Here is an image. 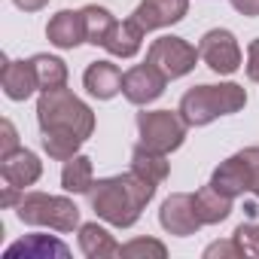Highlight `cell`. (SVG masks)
Masks as SVG:
<instances>
[{
    "label": "cell",
    "mask_w": 259,
    "mask_h": 259,
    "mask_svg": "<svg viewBox=\"0 0 259 259\" xmlns=\"http://www.w3.org/2000/svg\"><path fill=\"white\" fill-rule=\"evenodd\" d=\"M19 192H22L19 186H10V183H7V189H4V198H0V204H4V207H13V204H19V201H22V198H19Z\"/></svg>",
    "instance_id": "obj_31"
},
{
    "label": "cell",
    "mask_w": 259,
    "mask_h": 259,
    "mask_svg": "<svg viewBox=\"0 0 259 259\" xmlns=\"http://www.w3.org/2000/svg\"><path fill=\"white\" fill-rule=\"evenodd\" d=\"M37 122L40 132L52 138H73V141H89L95 132V113L85 101H79L70 89H52L43 92L37 101Z\"/></svg>",
    "instance_id": "obj_2"
},
{
    "label": "cell",
    "mask_w": 259,
    "mask_h": 259,
    "mask_svg": "<svg viewBox=\"0 0 259 259\" xmlns=\"http://www.w3.org/2000/svg\"><path fill=\"white\" fill-rule=\"evenodd\" d=\"M19 220L28 226H49L55 232H73L79 226V207L64 195H46V192H28L16 204Z\"/></svg>",
    "instance_id": "obj_4"
},
{
    "label": "cell",
    "mask_w": 259,
    "mask_h": 259,
    "mask_svg": "<svg viewBox=\"0 0 259 259\" xmlns=\"http://www.w3.org/2000/svg\"><path fill=\"white\" fill-rule=\"evenodd\" d=\"M247 156H250V192L259 198V150H247Z\"/></svg>",
    "instance_id": "obj_29"
},
{
    "label": "cell",
    "mask_w": 259,
    "mask_h": 259,
    "mask_svg": "<svg viewBox=\"0 0 259 259\" xmlns=\"http://www.w3.org/2000/svg\"><path fill=\"white\" fill-rule=\"evenodd\" d=\"M198 55L213 73H223V76H229L241 67V46H238L235 34L226 31V28L207 31L198 43Z\"/></svg>",
    "instance_id": "obj_7"
},
{
    "label": "cell",
    "mask_w": 259,
    "mask_h": 259,
    "mask_svg": "<svg viewBox=\"0 0 259 259\" xmlns=\"http://www.w3.org/2000/svg\"><path fill=\"white\" fill-rule=\"evenodd\" d=\"M13 4H16L19 10H25V13H40L49 0H13Z\"/></svg>",
    "instance_id": "obj_32"
},
{
    "label": "cell",
    "mask_w": 259,
    "mask_h": 259,
    "mask_svg": "<svg viewBox=\"0 0 259 259\" xmlns=\"http://www.w3.org/2000/svg\"><path fill=\"white\" fill-rule=\"evenodd\" d=\"M82 19H85V43L104 46L107 34H110L113 25H116V19L110 16V10H104V7H98V4H89V7H82Z\"/></svg>",
    "instance_id": "obj_23"
},
{
    "label": "cell",
    "mask_w": 259,
    "mask_h": 259,
    "mask_svg": "<svg viewBox=\"0 0 259 259\" xmlns=\"http://www.w3.org/2000/svg\"><path fill=\"white\" fill-rule=\"evenodd\" d=\"M7 259H16V256H25V259H49V256H70V247L58 238H49V235H28L16 244L7 247L4 253Z\"/></svg>",
    "instance_id": "obj_17"
},
{
    "label": "cell",
    "mask_w": 259,
    "mask_h": 259,
    "mask_svg": "<svg viewBox=\"0 0 259 259\" xmlns=\"http://www.w3.org/2000/svg\"><path fill=\"white\" fill-rule=\"evenodd\" d=\"M132 171L135 174H141L144 180H150V183H165L168 180V159H165V153H156V150H150V147H144V144H138L135 150H132Z\"/></svg>",
    "instance_id": "obj_20"
},
{
    "label": "cell",
    "mask_w": 259,
    "mask_h": 259,
    "mask_svg": "<svg viewBox=\"0 0 259 259\" xmlns=\"http://www.w3.org/2000/svg\"><path fill=\"white\" fill-rule=\"evenodd\" d=\"M61 186L64 192H73V195H85L92 192L95 186V171H92V159L89 156H73L64 162V171H61Z\"/></svg>",
    "instance_id": "obj_21"
},
{
    "label": "cell",
    "mask_w": 259,
    "mask_h": 259,
    "mask_svg": "<svg viewBox=\"0 0 259 259\" xmlns=\"http://www.w3.org/2000/svg\"><path fill=\"white\" fill-rule=\"evenodd\" d=\"M144 28L135 22V19H125V22H116L113 31L107 34L104 40V49L113 55V58H135L141 52V43H144Z\"/></svg>",
    "instance_id": "obj_16"
},
{
    "label": "cell",
    "mask_w": 259,
    "mask_h": 259,
    "mask_svg": "<svg viewBox=\"0 0 259 259\" xmlns=\"http://www.w3.org/2000/svg\"><path fill=\"white\" fill-rule=\"evenodd\" d=\"M192 204H195V213H198L201 226H217V223L229 220V213H232V198L223 195L220 189H213L210 183L201 186L192 195Z\"/></svg>",
    "instance_id": "obj_18"
},
{
    "label": "cell",
    "mask_w": 259,
    "mask_h": 259,
    "mask_svg": "<svg viewBox=\"0 0 259 259\" xmlns=\"http://www.w3.org/2000/svg\"><path fill=\"white\" fill-rule=\"evenodd\" d=\"M232 7L241 16H247V19H256L259 16V0H232Z\"/></svg>",
    "instance_id": "obj_30"
},
{
    "label": "cell",
    "mask_w": 259,
    "mask_h": 259,
    "mask_svg": "<svg viewBox=\"0 0 259 259\" xmlns=\"http://www.w3.org/2000/svg\"><path fill=\"white\" fill-rule=\"evenodd\" d=\"M232 238L238 241V247L244 250V256L259 259V223H241Z\"/></svg>",
    "instance_id": "obj_25"
},
{
    "label": "cell",
    "mask_w": 259,
    "mask_h": 259,
    "mask_svg": "<svg viewBox=\"0 0 259 259\" xmlns=\"http://www.w3.org/2000/svg\"><path fill=\"white\" fill-rule=\"evenodd\" d=\"M40 174H43V162L31 150L19 147V150H13L7 156H0V177H4L10 186H19V189L34 186L40 180Z\"/></svg>",
    "instance_id": "obj_11"
},
{
    "label": "cell",
    "mask_w": 259,
    "mask_h": 259,
    "mask_svg": "<svg viewBox=\"0 0 259 259\" xmlns=\"http://www.w3.org/2000/svg\"><path fill=\"white\" fill-rule=\"evenodd\" d=\"M165 85H168V76L156 64H150V61L135 64L132 70H125V76H122V95L132 104H138V107H147L156 98H162Z\"/></svg>",
    "instance_id": "obj_8"
},
{
    "label": "cell",
    "mask_w": 259,
    "mask_h": 259,
    "mask_svg": "<svg viewBox=\"0 0 259 259\" xmlns=\"http://www.w3.org/2000/svg\"><path fill=\"white\" fill-rule=\"evenodd\" d=\"M153 195H156V183L144 180L135 171H125V174H116V177H104L89 192L92 210L104 223L119 226V229L135 226L141 220L144 207L153 201Z\"/></svg>",
    "instance_id": "obj_1"
},
{
    "label": "cell",
    "mask_w": 259,
    "mask_h": 259,
    "mask_svg": "<svg viewBox=\"0 0 259 259\" xmlns=\"http://www.w3.org/2000/svg\"><path fill=\"white\" fill-rule=\"evenodd\" d=\"M31 64H34V70H37V85H40V92H52V89L67 85V64H64L61 58L40 52V55L31 58Z\"/></svg>",
    "instance_id": "obj_22"
},
{
    "label": "cell",
    "mask_w": 259,
    "mask_h": 259,
    "mask_svg": "<svg viewBox=\"0 0 259 259\" xmlns=\"http://www.w3.org/2000/svg\"><path fill=\"white\" fill-rule=\"evenodd\" d=\"M46 37L52 46L58 49H76L79 43H85V19H82V10H61L49 19L46 25Z\"/></svg>",
    "instance_id": "obj_13"
},
{
    "label": "cell",
    "mask_w": 259,
    "mask_h": 259,
    "mask_svg": "<svg viewBox=\"0 0 259 259\" xmlns=\"http://www.w3.org/2000/svg\"><path fill=\"white\" fill-rule=\"evenodd\" d=\"M186 128L189 125L174 110H144V113H138L141 144L150 147V150H156V153H165V156L183 147Z\"/></svg>",
    "instance_id": "obj_5"
},
{
    "label": "cell",
    "mask_w": 259,
    "mask_h": 259,
    "mask_svg": "<svg viewBox=\"0 0 259 259\" xmlns=\"http://www.w3.org/2000/svg\"><path fill=\"white\" fill-rule=\"evenodd\" d=\"M210 186L220 189L229 198L250 192V156H247V150L244 153H235L226 162H220V168L210 177Z\"/></svg>",
    "instance_id": "obj_12"
},
{
    "label": "cell",
    "mask_w": 259,
    "mask_h": 259,
    "mask_svg": "<svg viewBox=\"0 0 259 259\" xmlns=\"http://www.w3.org/2000/svg\"><path fill=\"white\" fill-rule=\"evenodd\" d=\"M186 13H189V0H141L132 19L144 31H159V28L183 22Z\"/></svg>",
    "instance_id": "obj_10"
},
{
    "label": "cell",
    "mask_w": 259,
    "mask_h": 259,
    "mask_svg": "<svg viewBox=\"0 0 259 259\" xmlns=\"http://www.w3.org/2000/svg\"><path fill=\"white\" fill-rule=\"evenodd\" d=\"M79 250L85 259H110V256H119L122 247L116 244V238L98 226V223H85L79 226Z\"/></svg>",
    "instance_id": "obj_19"
},
{
    "label": "cell",
    "mask_w": 259,
    "mask_h": 259,
    "mask_svg": "<svg viewBox=\"0 0 259 259\" xmlns=\"http://www.w3.org/2000/svg\"><path fill=\"white\" fill-rule=\"evenodd\" d=\"M13 150H19V135H16V125L10 119H4L0 122V156H7Z\"/></svg>",
    "instance_id": "obj_27"
},
{
    "label": "cell",
    "mask_w": 259,
    "mask_h": 259,
    "mask_svg": "<svg viewBox=\"0 0 259 259\" xmlns=\"http://www.w3.org/2000/svg\"><path fill=\"white\" fill-rule=\"evenodd\" d=\"M122 76H125V73H122L113 61H95V64H89V70L82 73V85H85V92H89L92 98L110 101L113 95L122 92Z\"/></svg>",
    "instance_id": "obj_14"
},
{
    "label": "cell",
    "mask_w": 259,
    "mask_h": 259,
    "mask_svg": "<svg viewBox=\"0 0 259 259\" xmlns=\"http://www.w3.org/2000/svg\"><path fill=\"white\" fill-rule=\"evenodd\" d=\"M0 85L10 101H25L31 98L37 85V70L31 61H4V73H0Z\"/></svg>",
    "instance_id": "obj_15"
},
{
    "label": "cell",
    "mask_w": 259,
    "mask_h": 259,
    "mask_svg": "<svg viewBox=\"0 0 259 259\" xmlns=\"http://www.w3.org/2000/svg\"><path fill=\"white\" fill-rule=\"evenodd\" d=\"M247 76L253 82H259V37L247 46Z\"/></svg>",
    "instance_id": "obj_28"
},
{
    "label": "cell",
    "mask_w": 259,
    "mask_h": 259,
    "mask_svg": "<svg viewBox=\"0 0 259 259\" xmlns=\"http://www.w3.org/2000/svg\"><path fill=\"white\" fill-rule=\"evenodd\" d=\"M244 259V250L238 247V241L232 238V241H217V244H210L207 250H204V259Z\"/></svg>",
    "instance_id": "obj_26"
},
{
    "label": "cell",
    "mask_w": 259,
    "mask_h": 259,
    "mask_svg": "<svg viewBox=\"0 0 259 259\" xmlns=\"http://www.w3.org/2000/svg\"><path fill=\"white\" fill-rule=\"evenodd\" d=\"M119 256H128V259H165L168 256V247L156 238H135L122 244V253Z\"/></svg>",
    "instance_id": "obj_24"
},
{
    "label": "cell",
    "mask_w": 259,
    "mask_h": 259,
    "mask_svg": "<svg viewBox=\"0 0 259 259\" xmlns=\"http://www.w3.org/2000/svg\"><path fill=\"white\" fill-rule=\"evenodd\" d=\"M198 58H201L198 49L183 37H159L150 43V52H147V61L156 64L168 79H180L189 70H195Z\"/></svg>",
    "instance_id": "obj_6"
},
{
    "label": "cell",
    "mask_w": 259,
    "mask_h": 259,
    "mask_svg": "<svg viewBox=\"0 0 259 259\" xmlns=\"http://www.w3.org/2000/svg\"><path fill=\"white\" fill-rule=\"evenodd\" d=\"M159 223L168 235H177V238H189L201 229V220L195 213V204H192V195L186 192H174L162 201V210H159Z\"/></svg>",
    "instance_id": "obj_9"
},
{
    "label": "cell",
    "mask_w": 259,
    "mask_h": 259,
    "mask_svg": "<svg viewBox=\"0 0 259 259\" xmlns=\"http://www.w3.org/2000/svg\"><path fill=\"white\" fill-rule=\"evenodd\" d=\"M247 104V92L238 82H220V85H192L183 98H180V116L189 128H201L210 125L220 116H232L238 110H244Z\"/></svg>",
    "instance_id": "obj_3"
}]
</instances>
